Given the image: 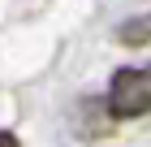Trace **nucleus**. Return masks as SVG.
I'll list each match as a JSON object with an SVG mask.
<instances>
[{
    "label": "nucleus",
    "mask_w": 151,
    "mask_h": 147,
    "mask_svg": "<svg viewBox=\"0 0 151 147\" xmlns=\"http://www.w3.org/2000/svg\"><path fill=\"white\" fill-rule=\"evenodd\" d=\"M0 147H22V143H17V134H9V130H0Z\"/></svg>",
    "instance_id": "7ed1b4c3"
},
{
    "label": "nucleus",
    "mask_w": 151,
    "mask_h": 147,
    "mask_svg": "<svg viewBox=\"0 0 151 147\" xmlns=\"http://www.w3.org/2000/svg\"><path fill=\"white\" fill-rule=\"evenodd\" d=\"M116 39H121V43H142V39H151V13L147 17H129V22L116 30Z\"/></svg>",
    "instance_id": "f03ea898"
},
{
    "label": "nucleus",
    "mask_w": 151,
    "mask_h": 147,
    "mask_svg": "<svg viewBox=\"0 0 151 147\" xmlns=\"http://www.w3.org/2000/svg\"><path fill=\"white\" fill-rule=\"evenodd\" d=\"M108 113L129 121V117L151 113V65H125L108 82Z\"/></svg>",
    "instance_id": "f257e3e1"
}]
</instances>
